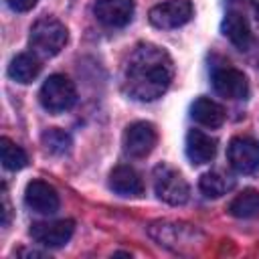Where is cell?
<instances>
[{"instance_id": "cell-1", "label": "cell", "mask_w": 259, "mask_h": 259, "mask_svg": "<svg viewBox=\"0 0 259 259\" xmlns=\"http://www.w3.org/2000/svg\"><path fill=\"white\" fill-rule=\"evenodd\" d=\"M174 77L170 55L156 45H140L123 69V91L136 101H154L166 93Z\"/></svg>"}, {"instance_id": "cell-2", "label": "cell", "mask_w": 259, "mask_h": 259, "mask_svg": "<svg viewBox=\"0 0 259 259\" xmlns=\"http://www.w3.org/2000/svg\"><path fill=\"white\" fill-rule=\"evenodd\" d=\"M150 237L180 255H188L194 253L202 243H204V235L202 231H198L196 227L188 225V223H176V221H156L148 227Z\"/></svg>"}, {"instance_id": "cell-3", "label": "cell", "mask_w": 259, "mask_h": 259, "mask_svg": "<svg viewBox=\"0 0 259 259\" xmlns=\"http://www.w3.org/2000/svg\"><path fill=\"white\" fill-rule=\"evenodd\" d=\"M67 38H69L67 26L61 20H57L55 16H42L32 24L28 42L36 57L51 59L65 49Z\"/></svg>"}, {"instance_id": "cell-4", "label": "cell", "mask_w": 259, "mask_h": 259, "mask_svg": "<svg viewBox=\"0 0 259 259\" xmlns=\"http://www.w3.org/2000/svg\"><path fill=\"white\" fill-rule=\"evenodd\" d=\"M154 190L160 200H164L172 206H180V204L188 202V198H190L188 182L176 168H172L168 164H158L154 168Z\"/></svg>"}, {"instance_id": "cell-5", "label": "cell", "mask_w": 259, "mask_h": 259, "mask_svg": "<svg viewBox=\"0 0 259 259\" xmlns=\"http://www.w3.org/2000/svg\"><path fill=\"white\" fill-rule=\"evenodd\" d=\"M38 99H40V103L47 111L61 113V111H67L75 105L77 91H75V85L69 77L51 75V77L45 79V83L38 91Z\"/></svg>"}, {"instance_id": "cell-6", "label": "cell", "mask_w": 259, "mask_h": 259, "mask_svg": "<svg viewBox=\"0 0 259 259\" xmlns=\"http://www.w3.org/2000/svg\"><path fill=\"white\" fill-rule=\"evenodd\" d=\"M227 158L239 174H253L259 170V142L249 136H237L229 144Z\"/></svg>"}, {"instance_id": "cell-7", "label": "cell", "mask_w": 259, "mask_h": 259, "mask_svg": "<svg viewBox=\"0 0 259 259\" xmlns=\"http://www.w3.org/2000/svg\"><path fill=\"white\" fill-rule=\"evenodd\" d=\"M192 12L190 0H166L156 4L148 16L156 28H178L192 18Z\"/></svg>"}, {"instance_id": "cell-8", "label": "cell", "mask_w": 259, "mask_h": 259, "mask_svg": "<svg viewBox=\"0 0 259 259\" xmlns=\"http://www.w3.org/2000/svg\"><path fill=\"white\" fill-rule=\"evenodd\" d=\"M158 142L156 127L150 121H134L123 132V150L132 158H146Z\"/></svg>"}, {"instance_id": "cell-9", "label": "cell", "mask_w": 259, "mask_h": 259, "mask_svg": "<svg viewBox=\"0 0 259 259\" xmlns=\"http://www.w3.org/2000/svg\"><path fill=\"white\" fill-rule=\"evenodd\" d=\"M212 87L227 99H245L249 95V81L245 73L229 65L212 71Z\"/></svg>"}, {"instance_id": "cell-10", "label": "cell", "mask_w": 259, "mask_h": 259, "mask_svg": "<svg viewBox=\"0 0 259 259\" xmlns=\"http://www.w3.org/2000/svg\"><path fill=\"white\" fill-rule=\"evenodd\" d=\"M75 223L71 219L51 221V223H34L30 227V237L42 247H63L73 237Z\"/></svg>"}, {"instance_id": "cell-11", "label": "cell", "mask_w": 259, "mask_h": 259, "mask_svg": "<svg viewBox=\"0 0 259 259\" xmlns=\"http://www.w3.org/2000/svg\"><path fill=\"white\" fill-rule=\"evenodd\" d=\"M24 202L38 214H53L59 210V194L57 190L45 180H32L26 184Z\"/></svg>"}, {"instance_id": "cell-12", "label": "cell", "mask_w": 259, "mask_h": 259, "mask_svg": "<svg viewBox=\"0 0 259 259\" xmlns=\"http://www.w3.org/2000/svg\"><path fill=\"white\" fill-rule=\"evenodd\" d=\"M134 0H95L93 12L97 20L111 28H121L130 24L134 16Z\"/></svg>"}, {"instance_id": "cell-13", "label": "cell", "mask_w": 259, "mask_h": 259, "mask_svg": "<svg viewBox=\"0 0 259 259\" xmlns=\"http://www.w3.org/2000/svg\"><path fill=\"white\" fill-rule=\"evenodd\" d=\"M221 30L223 34L239 49V51H247L253 42V34H251V28H249V22L247 18L237 12V10H229L223 18V24H221Z\"/></svg>"}, {"instance_id": "cell-14", "label": "cell", "mask_w": 259, "mask_h": 259, "mask_svg": "<svg viewBox=\"0 0 259 259\" xmlns=\"http://www.w3.org/2000/svg\"><path fill=\"white\" fill-rule=\"evenodd\" d=\"M217 154V140L200 130H190L186 134V156L192 164L200 166L214 158Z\"/></svg>"}, {"instance_id": "cell-15", "label": "cell", "mask_w": 259, "mask_h": 259, "mask_svg": "<svg viewBox=\"0 0 259 259\" xmlns=\"http://www.w3.org/2000/svg\"><path fill=\"white\" fill-rule=\"evenodd\" d=\"M109 188L117 192L119 196H142L144 194V182L140 174L132 166H117L109 174Z\"/></svg>"}, {"instance_id": "cell-16", "label": "cell", "mask_w": 259, "mask_h": 259, "mask_svg": "<svg viewBox=\"0 0 259 259\" xmlns=\"http://www.w3.org/2000/svg\"><path fill=\"white\" fill-rule=\"evenodd\" d=\"M190 115L196 123L204 127H219L225 121V107L208 97H198L190 105Z\"/></svg>"}, {"instance_id": "cell-17", "label": "cell", "mask_w": 259, "mask_h": 259, "mask_svg": "<svg viewBox=\"0 0 259 259\" xmlns=\"http://www.w3.org/2000/svg\"><path fill=\"white\" fill-rule=\"evenodd\" d=\"M38 73H40V63L36 55L20 53L8 65V77L16 83H30L38 77Z\"/></svg>"}, {"instance_id": "cell-18", "label": "cell", "mask_w": 259, "mask_h": 259, "mask_svg": "<svg viewBox=\"0 0 259 259\" xmlns=\"http://www.w3.org/2000/svg\"><path fill=\"white\" fill-rule=\"evenodd\" d=\"M229 212L237 219H255V217H259V192L253 190V188L243 190L241 194H237L231 200Z\"/></svg>"}, {"instance_id": "cell-19", "label": "cell", "mask_w": 259, "mask_h": 259, "mask_svg": "<svg viewBox=\"0 0 259 259\" xmlns=\"http://www.w3.org/2000/svg\"><path fill=\"white\" fill-rule=\"evenodd\" d=\"M233 178L221 174V172H206L200 176V190L206 198H221L223 194H227L231 188H233Z\"/></svg>"}, {"instance_id": "cell-20", "label": "cell", "mask_w": 259, "mask_h": 259, "mask_svg": "<svg viewBox=\"0 0 259 259\" xmlns=\"http://www.w3.org/2000/svg\"><path fill=\"white\" fill-rule=\"evenodd\" d=\"M0 154H2V164H4L6 170H20L28 164L26 152L8 138L0 140Z\"/></svg>"}, {"instance_id": "cell-21", "label": "cell", "mask_w": 259, "mask_h": 259, "mask_svg": "<svg viewBox=\"0 0 259 259\" xmlns=\"http://www.w3.org/2000/svg\"><path fill=\"white\" fill-rule=\"evenodd\" d=\"M40 140H42L45 150L51 152V154H55V156H63V154H67L71 150V136L67 132L59 130V127L47 130L40 136Z\"/></svg>"}, {"instance_id": "cell-22", "label": "cell", "mask_w": 259, "mask_h": 259, "mask_svg": "<svg viewBox=\"0 0 259 259\" xmlns=\"http://www.w3.org/2000/svg\"><path fill=\"white\" fill-rule=\"evenodd\" d=\"M36 2H38V0H8V6H10L12 10H16V12H26V10H30Z\"/></svg>"}, {"instance_id": "cell-23", "label": "cell", "mask_w": 259, "mask_h": 259, "mask_svg": "<svg viewBox=\"0 0 259 259\" xmlns=\"http://www.w3.org/2000/svg\"><path fill=\"white\" fill-rule=\"evenodd\" d=\"M249 6H251V10H253V14L259 22V0H249Z\"/></svg>"}]
</instances>
